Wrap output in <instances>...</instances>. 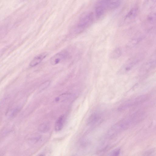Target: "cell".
<instances>
[{
  "label": "cell",
  "mask_w": 156,
  "mask_h": 156,
  "mask_svg": "<svg viewBox=\"0 0 156 156\" xmlns=\"http://www.w3.org/2000/svg\"><path fill=\"white\" fill-rule=\"evenodd\" d=\"M156 4V0H145L144 5L147 8H151Z\"/></svg>",
  "instance_id": "30bf717a"
},
{
  "label": "cell",
  "mask_w": 156,
  "mask_h": 156,
  "mask_svg": "<svg viewBox=\"0 0 156 156\" xmlns=\"http://www.w3.org/2000/svg\"><path fill=\"white\" fill-rule=\"evenodd\" d=\"M50 128V124L48 123L44 122L40 124L38 127L39 131L41 133H46L49 131Z\"/></svg>",
  "instance_id": "ba28073f"
},
{
  "label": "cell",
  "mask_w": 156,
  "mask_h": 156,
  "mask_svg": "<svg viewBox=\"0 0 156 156\" xmlns=\"http://www.w3.org/2000/svg\"><path fill=\"white\" fill-rule=\"evenodd\" d=\"M121 51L119 48H116L111 53V57L113 58H119L121 54Z\"/></svg>",
  "instance_id": "8fae6325"
},
{
  "label": "cell",
  "mask_w": 156,
  "mask_h": 156,
  "mask_svg": "<svg viewBox=\"0 0 156 156\" xmlns=\"http://www.w3.org/2000/svg\"><path fill=\"white\" fill-rule=\"evenodd\" d=\"M146 22L149 24H154L156 23V11L149 15L146 19Z\"/></svg>",
  "instance_id": "52a82bcc"
},
{
  "label": "cell",
  "mask_w": 156,
  "mask_h": 156,
  "mask_svg": "<svg viewBox=\"0 0 156 156\" xmlns=\"http://www.w3.org/2000/svg\"><path fill=\"white\" fill-rule=\"evenodd\" d=\"M47 52H43L37 55L31 61L29 65L30 67H34L37 65L48 55Z\"/></svg>",
  "instance_id": "3957f363"
},
{
  "label": "cell",
  "mask_w": 156,
  "mask_h": 156,
  "mask_svg": "<svg viewBox=\"0 0 156 156\" xmlns=\"http://www.w3.org/2000/svg\"><path fill=\"white\" fill-rule=\"evenodd\" d=\"M50 81L48 80L45 81L41 84L39 87L40 90H42L47 88L49 85Z\"/></svg>",
  "instance_id": "7c38bea8"
},
{
  "label": "cell",
  "mask_w": 156,
  "mask_h": 156,
  "mask_svg": "<svg viewBox=\"0 0 156 156\" xmlns=\"http://www.w3.org/2000/svg\"><path fill=\"white\" fill-rule=\"evenodd\" d=\"M138 12V9L136 7L132 9L126 14L125 19L127 20L134 19L136 16Z\"/></svg>",
  "instance_id": "8992f818"
},
{
  "label": "cell",
  "mask_w": 156,
  "mask_h": 156,
  "mask_svg": "<svg viewBox=\"0 0 156 156\" xmlns=\"http://www.w3.org/2000/svg\"><path fill=\"white\" fill-rule=\"evenodd\" d=\"M120 149H116L112 153V155L114 156H117L119 155L120 153Z\"/></svg>",
  "instance_id": "4fadbf2b"
},
{
  "label": "cell",
  "mask_w": 156,
  "mask_h": 156,
  "mask_svg": "<svg viewBox=\"0 0 156 156\" xmlns=\"http://www.w3.org/2000/svg\"><path fill=\"white\" fill-rule=\"evenodd\" d=\"M67 55V52L65 51L58 52L51 58L50 62L52 65H57L65 59Z\"/></svg>",
  "instance_id": "7a4b0ae2"
},
{
  "label": "cell",
  "mask_w": 156,
  "mask_h": 156,
  "mask_svg": "<svg viewBox=\"0 0 156 156\" xmlns=\"http://www.w3.org/2000/svg\"><path fill=\"white\" fill-rule=\"evenodd\" d=\"M21 2H24V1H26L27 0H19Z\"/></svg>",
  "instance_id": "9a60e30c"
},
{
  "label": "cell",
  "mask_w": 156,
  "mask_h": 156,
  "mask_svg": "<svg viewBox=\"0 0 156 156\" xmlns=\"http://www.w3.org/2000/svg\"><path fill=\"white\" fill-rule=\"evenodd\" d=\"M92 13H87L79 20L76 27L77 31H81L89 26L93 23L94 18Z\"/></svg>",
  "instance_id": "6da1fadb"
},
{
  "label": "cell",
  "mask_w": 156,
  "mask_h": 156,
  "mask_svg": "<svg viewBox=\"0 0 156 156\" xmlns=\"http://www.w3.org/2000/svg\"><path fill=\"white\" fill-rule=\"evenodd\" d=\"M65 116L61 115L56 121L55 125V130L56 131H60L62 129L65 122Z\"/></svg>",
  "instance_id": "277c9868"
},
{
  "label": "cell",
  "mask_w": 156,
  "mask_h": 156,
  "mask_svg": "<svg viewBox=\"0 0 156 156\" xmlns=\"http://www.w3.org/2000/svg\"><path fill=\"white\" fill-rule=\"evenodd\" d=\"M145 97H144L141 96L139 98H137L133 100H131L130 101H128L122 108H126V107L129 106L134 105L138 104L141 102L145 100Z\"/></svg>",
  "instance_id": "5b68a950"
},
{
  "label": "cell",
  "mask_w": 156,
  "mask_h": 156,
  "mask_svg": "<svg viewBox=\"0 0 156 156\" xmlns=\"http://www.w3.org/2000/svg\"><path fill=\"white\" fill-rule=\"evenodd\" d=\"M99 116L98 114L94 113L92 114L89 118L88 123L89 124H93L97 122L99 119Z\"/></svg>",
  "instance_id": "9c48e42d"
},
{
  "label": "cell",
  "mask_w": 156,
  "mask_h": 156,
  "mask_svg": "<svg viewBox=\"0 0 156 156\" xmlns=\"http://www.w3.org/2000/svg\"><path fill=\"white\" fill-rule=\"evenodd\" d=\"M19 109L18 108H17L15 109L12 112V113L11 114V116H14L18 112Z\"/></svg>",
  "instance_id": "5bb4252c"
}]
</instances>
